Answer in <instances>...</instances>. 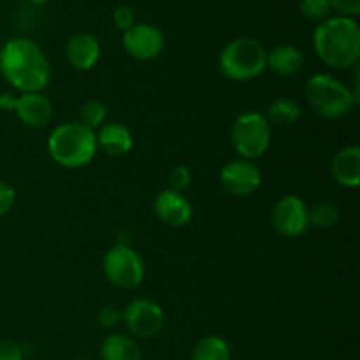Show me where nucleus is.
I'll return each mask as SVG.
<instances>
[{"instance_id": "28", "label": "nucleus", "mask_w": 360, "mask_h": 360, "mask_svg": "<svg viewBox=\"0 0 360 360\" xmlns=\"http://www.w3.org/2000/svg\"><path fill=\"white\" fill-rule=\"evenodd\" d=\"M330 6L340 13V16L355 20L360 14V0H330Z\"/></svg>"}, {"instance_id": "10", "label": "nucleus", "mask_w": 360, "mask_h": 360, "mask_svg": "<svg viewBox=\"0 0 360 360\" xmlns=\"http://www.w3.org/2000/svg\"><path fill=\"white\" fill-rule=\"evenodd\" d=\"M122 46L130 58L150 62L164 51L165 37L155 25L136 23L132 28L123 32Z\"/></svg>"}, {"instance_id": "3", "label": "nucleus", "mask_w": 360, "mask_h": 360, "mask_svg": "<svg viewBox=\"0 0 360 360\" xmlns=\"http://www.w3.org/2000/svg\"><path fill=\"white\" fill-rule=\"evenodd\" d=\"M97 132L79 122L56 127L48 137V153L55 164L65 169H79L97 155Z\"/></svg>"}, {"instance_id": "23", "label": "nucleus", "mask_w": 360, "mask_h": 360, "mask_svg": "<svg viewBox=\"0 0 360 360\" xmlns=\"http://www.w3.org/2000/svg\"><path fill=\"white\" fill-rule=\"evenodd\" d=\"M330 9H333L330 0H301L299 2V14L304 20L315 21V23L329 18Z\"/></svg>"}, {"instance_id": "12", "label": "nucleus", "mask_w": 360, "mask_h": 360, "mask_svg": "<svg viewBox=\"0 0 360 360\" xmlns=\"http://www.w3.org/2000/svg\"><path fill=\"white\" fill-rule=\"evenodd\" d=\"M155 214L169 227H186L193 218V206L181 192L165 188L158 192L153 202Z\"/></svg>"}, {"instance_id": "26", "label": "nucleus", "mask_w": 360, "mask_h": 360, "mask_svg": "<svg viewBox=\"0 0 360 360\" xmlns=\"http://www.w3.org/2000/svg\"><path fill=\"white\" fill-rule=\"evenodd\" d=\"M122 320V311H120L118 308H115V306H105V308H102L101 313H98V323H101L104 329H112V327L118 326Z\"/></svg>"}, {"instance_id": "14", "label": "nucleus", "mask_w": 360, "mask_h": 360, "mask_svg": "<svg viewBox=\"0 0 360 360\" xmlns=\"http://www.w3.org/2000/svg\"><path fill=\"white\" fill-rule=\"evenodd\" d=\"M65 58L74 69L81 72L94 69L101 58V44L97 37L86 32L74 34L65 44Z\"/></svg>"}, {"instance_id": "20", "label": "nucleus", "mask_w": 360, "mask_h": 360, "mask_svg": "<svg viewBox=\"0 0 360 360\" xmlns=\"http://www.w3.org/2000/svg\"><path fill=\"white\" fill-rule=\"evenodd\" d=\"M192 360H232L231 345L220 336H206L197 341Z\"/></svg>"}, {"instance_id": "4", "label": "nucleus", "mask_w": 360, "mask_h": 360, "mask_svg": "<svg viewBox=\"0 0 360 360\" xmlns=\"http://www.w3.org/2000/svg\"><path fill=\"white\" fill-rule=\"evenodd\" d=\"M309 108L323 120H340L350 115L359 97L348 84L330 74H313L304 86Z\"/></svg>"}, {"instance_id": "19", "label": "nucleus", "mask_w": 360, "mask_h": 360, "mask_svg": "<svg viewBox=\"0 0 360 360\" xmlns=\"http://www.w3.org/2000/svg\"><path fill=\"white\" fill-rule=\"evenodd\" d=\"M302 108L290 97L274 98L267 108V122L280 127H292L301 120Z\"/></svg>"}, {"instance_id": "25", "label": "nucleus", "mask_w": 360, "mask_h": 360, "mask_svg": "<svg viewBox=\"0 0 360 360\" xmlns=\"http://www.w3.org/2000/svg\"><path fill=\"white\" fill-rule=\"evenodd\" d=\"M137 18H136V11L132 9V7L129 6H120L116 7L115 13H112V21H115L116 27L120 28V30L127 32L129 28H132L134 25L137 23Z\"/></svg>"}, {"instance_id": "29", "label": "nucleus", "mask_w": 360, "mask_h": 360, "mask_svg": "<svg viewBox=\"0 0 360 360\" xmlns=\"http://www.w3.org/2000/svg\"><path fill=\"white\" fill-rule=\"evenodd\" d=\"M14 200H16V192H14L13 186L0 181V218H4L13 210Z\"/></svg>"}, {"instance_id": "18", "label": "nucleus", "mask_w": 360, "mask_h": 360, "mask_svg": "<svg viewBox=\"0 0 360 360\" xmlns=\"http://www.w3.org/2000/svg\"><path fill=\"white\" fill-rule=\"evenodd\" d=\"M102 360H141V348L136 340L125 334H109L101 347Z\"/></svg>"}, {"instance_id": "6", "label": "nucleus", "mask_w": 360, "mask_h": 360, "mask_svg": "<svg viewBox=\"0 0 360 360\" xmlns=\"http://www.w3.org/2000/svg\"><path fill=\"white\" fill-rule=\"evenodd\" d=\"M271 123L264 115L248 111L234 120L231 129V143L236 153L245 160L260 158L271 146Z\"/></svg>"}, {"instance_id": "17", "label": "nucleus", "mask_w": 360, "mask_h": 360, "mask_svg": "<svg viewBox=\"0 0 360 360\" xmlns=\"http://www.w3.org/2000/svg\"><path fill=\"white\" fill-rule=\"evenodd\" d=\"M134 146V136L130 129L122 123H104L97 134V148L109 157H123Z\"/></svg>"}, {"instance_id": "13", "label": "nucleus", "mask_w": 360, "mask_h": 360, "mask_svg": "<svg viewBox=\"0 0 360 360\" xmlns=\"http://www.w3.org/2000/svg\"><path fill=\"white\" fill-rule=\"evenodd\" d=\"M13 112L23 125L37 129V127H44L51 122L53 104L42 91L21 94L16 97Z\"/></svg>"}, {"instance_id": "11", "label": "nucleus", "mask_w": 360, "mask_h": 360, "mask_svg": "<svg viewBox=\"0 0 360 360\" xmlns=\"http://www.w3.org/2000/svg\"><path fill=\"white\" fill-rule=\"evenodd\" d=\"M220 185L231 195L248 197L262 185V171L252 160L236 158L221 167Z\"/></svg>"}, {"instance_id": "27", "label": "nucleus", "mask_w": 360, "mask_h": 360, "mask_svg": "<svg viewBox=\"0 0 360 360\" xmlns=\"http://www.w3.org/2000/svg\"><path fill=\"white\" fill-rule=\"evenodd\" d=\"M25 354L20 343L11 340H0V360H23Z\"/></svg>"}, {"instance_id": "2", "label": "nucleus", "mask_w": 360, "mask_h": 360, "mask_svg": "<svg viewBox=\"0 0 360 360\" xmlns=\"http://www.w3.org/2000/svg\"><path fill=\"white\" fill-rule=\"evenodd\" d=\"M316 56L333 69H350L360 58V27L354 18L330 16L313 32Z\"/></svg>"}, {"instance_id": "15", "label": "nucleus", "mask_w": 360, "mask_h": 360, "mask_svg": "<svg viewBox=\"0 0 360 360\" xmlns=\"http://www.w3.org/2000/svg\"><path fill=\"white\" fill-rule=\"evenodd\" d=\"M330 172L338 185L357 188L360 185V148L357 144H350L338 151L330 164Z\"/></svg>"}, {"instance_id": "31", "label": "nucleus", "mask_w": 360, "mask_h": 360, "mask_svg": "<svg viewBox=\"0 0 360 360\" xmlns=\"http://www.w3.org/2000/svg\"><path fill=\"white\" fill-rule=\"evenodd\" d=\"M32 4H34V6H46V4L49 2V0H30Z\"/></svg>"}, {"instance_id": "22", "label": "nucleus", "mask_w": 360, "mask_h": 360, "mask_svg": "<svg viewBox=\"0 0 360 360\" xmlns=\"http://www.w3.org/2000/svg\"><path fill=\"white\" fill-rule=\"evenodd\" d=\"M105 118H108V108H105L104 102L88 101L79 108V120L77 122L83 123L88 129L95 130L104 125Z\"/></svg>"}, {"instance_id": "16", "label": "nucleus", "mask_w": 360, "mask_h": 360, "mask_svg": "<svg viewBox=\"0 0 360 360\" xmlns=\"http://www.w3.org/2000/svg\"><path fill=\"white\" fill-rule=\"evenodd\" d=\"M304 67V55L294 44H278L267 51L266 69L281 77H290L299 74Z\"/></svg>"}, {"instance_id": "24", "label": "nucleus", "mask_w": 360, "mask_h": 360, "mask_svg": "<svg viewBox=\"0 0 360 360\" xmlns=\"http://www.w3.org/2000/svg\"><path fill=\"white\" fill-rule=\"evenodd\" d=\"M169 188L176 190V192H183L185 188H188L190 183H192V171H190L186 165H178V167L172 169L169 172Z\"/></svg>"}, {"instance_id": "21", "label": "nucleus", "mask_w": 360, "mask_h": 360, "mask_svg": "<svg viewBox=\"0 0 360 360\" xmlns=\"http://www.w3.org/2000/svg\"><path fill=\"white\" fill-rule=\"evenodd\" d=\"M340 207L334 202H323L315 204V206L309 210V225H315L319 229H333L340 224Z\"/></svg>"}, {"instance_id": "30", "label": "nucleus", "mask_w": 360, "mask_h": 360, "mask_svg": "<svg viewBox=\"0 0 360 360\" xmlns=\"http://www.w3.org/2000/svg\"><path fill=\"white\" fill-rule=\"evenodd\" d=\"M18 95L11 94V91H2L0 94V109L2 111H13L14 104H16Z\"/></svg>"}, {"instance_id": "9", "label": "nucleus", "mask_w": 360, "mask_h": 360, "mask_svg": "<svg viewBox=\"0 0 360 360\" xmlns=\"http://www.w3.org/2000/svg\"><path fill=\"white\" fill-rule=\"evenodd\" d=\"M271 225L283 238H299L309 229V207L297 195L280 197L271 210Z\"/></svg>"}, {"instance_id": "32", "label": "nucleus", "mask_w": 360, "mask_h": 360, "mask_svg": "<svg viewBox=\"0 0 360 360\" xmlns=\"http://www.w3.org/2000/svg\"><path fill=\"white\" fill-rule=\"evenodd\" d=\"M74 360H90V359H84V357H79V359H74Z\"/></svg>"}, {"instance_id": "5", "label": "nucleus", "mask_w": 360, "mask_h": 360, "mask_svg": "<svg viewBox=\"0 0 360 360\" xmlns=\"http://www.w3.org/2000/svg\"><path fill=\"white\" fill-rule=\"evenodd\" d=\"M266 60L267 49L262 42L252 37H238L221 49L218 67L227 79L243 83L259 77L266 70Z\"/></svg>"}, {"instance_id": "8", "label": "nucleus", "mask_w": 360, "mask_h": 360, "mask_svg": "<svg viewBox=\"0 0 360 360\" xmlns=\"http://www.w3.org/2000/svg\"><path fill=\"white\" fill-rule=\"evenodd\" d=\"M129 333L136 338H155L165 326V313L158 302L151 299H134L122 311Z\"/></svg>"}, {"instance_id": "7", "label": "nucleus", "mask_w": 360, "mask_h": 360, "mask_svg": "<svg viewBox=\"0 0 360 360\" xmlns=\"http://www.w3.org/2000/svg\"><path fill=\"white\" fill-rule=\"evenodd\" d=\"M102 269L109 283L118 288H125V290L136 288L137 285L143 283L144 273H146L139 253L132 246L123 245V243L111 246L105 252Z\"/></svg>"}, {"instance_id": "1", "label": "nucleus", "mask_w": 360, "mask_h": 360, "mask_svg": "<svg viewBox=\"0 0 360 360\" xmlns=\"http://www.w3.org/2000/svg\"><path fill=\"white\" fill-rule=\"evenodd\" d=\"M0 72L21 94L42 91L51 79V65L41 46L27 37H16L0 49Z\"/></svg>"}]
</instances>
